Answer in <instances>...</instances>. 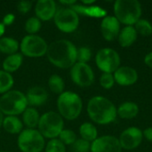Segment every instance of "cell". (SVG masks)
<instances>
[{
    "label": "cell",
    "instance_id": "cell-1",
    "mask_svg": "<svg viewBox=\"0 0 152 152\" xmlns=\"http://www.w3.org/2000/svg\"><path fill=\"white\" fill-rule=\"evenodd\" d=\"M77 47L66 39H60L51 43L46 52L50 62L61 69L72 68L77 62Z\"/></svg>",
    "mask_w": 152,
    "mask_h": 152
},
{
    "label": "cell",
    "instance_id": "cell-2",
    "mask_svg": "<svg viewBox=\"0 0 152 152\" xmlns=\"http://www.w3.org/2000/svg\"><path fill=\"white\" fill-rule=\"evenodd\" d=\"M89 118L99 125H107L113 122L118 116V110L114 103L103 96H94L87 104Z\"/></svg>",
    "mask_w": 152,
    "mask_h": 152
},
{
    "label": "cell",
    "instance_id": "cell-3",
    "mask_svg": "<svg viewBox=\"0 0 152 152\" xmlns=\"http://www.w3.org/2000/svg\"><path fill=\"white\" fill-rule=\"evenodd\" d=\"M114 13L120 23L133 26L141 18L142 4L137 0H117L114 4Z\"/></svg>",
    "mask_w": 152,
    "mask_h": 152
},
{
    "label": "cell",
    "instance_id": "cell-4",
    "mask_svg": "<svg viewBox=\"0 0 152 152\" xmlns=\"http://www.w3.org/2000/svg\"><path fill=\"white\" fill-rule=\"evenodd\" d=\"M57 107L59 114L62 118L68 120H74L81 114L83 102L78 94L67 91L59 95L57 100Z\"/></svg>",
    "mask_w": 152,
    "mask_h": 152
},
{
    "label": "cell",
    "instance_id": "cell-5",
    "mask_svg": "<svg viewBox=\"0 0 152 152\" xmlns=\"http://www.w3.org/2000/svg\"><path fill=\"white\" fill-rule=\"evenodd\" d=\"M28 108V102L23 93L18 90L8 91L0 98V110L6 116H17Z\"/></svg>",
    "mask_w": 152,
    "mask_h": 152
},
{
    "label": "cell",
    "instance_id": "cell-6",
    "mask_svg": "<svg viewBox=\"0 0 152 152\" xmlns=\"http://www.w3.org/2000/svg\"><path fill=\"white\" fill-rule=\"evenodd\" d=\"M37 126L39 133L44 138L56 139L63 130L64 122L60 114L54 111H48L40 117Z\"/></svg>",
    "mask_w": 152,
    "mask_h": 152
},
{
    "label": "cell",
    "instance_id": "cell-7",
    "mask_svg": "<svg viewBox=\"0 0 152 152\" xmlns=\"http://www.w3.org/2000/svg\"><path fill=\"white\" fill-rule=\"evenodd\" d=\"M18 147L22 152H41L45 148V138L36 129H24L19 134Z\"/></svg>",
    "mask_w": 152,
    "mask_h": 152
},
{
    "label": "cell",
    "instance_id": "cell-8",
    "mask_svg": "<svg viewBox=\"0 0 152 152\" xmlns=\"http://www.w3.org/2000/svg\"><path fill=\"white\" fill-rule=\"evenodd\" d=\"M20 48L23 55L30 58H37L46 53L48 45L45 40L39 36L28 35L21 40Z\"/></svg>",
    "mask_w": 152,
    "mask_h": 152
},
{
    "label": "cell",
    "instance_id": "cell-9",
    "mask_svg": "<svg viewBox=\"0 0 152 152\" xmlns=\"http://www.w3.org/2000/svg\"><path fill=\"white\" fill-rule=\"evenodd\" d=\"M95 62L103 73H114L120 66V57L117 51L105 47L99 50L95 56Z\"/></svg>",
    "mask_w": 152,
    "mask_h": 152
},
{
    "label": "cell",
    "instance_id": "cell-10",
    "mask_svg": "<svg viewBox=\"0 0 152 152\" xmlns=\"http://www.w3.org/2000/svg\"><path fill=\"white\" fill-rule=\"evenodd\" d=\"M53 20L56 27L64 33L74 32L79 25L78 14L71 8H61L58 10Z\"/></svg>",
    "mask_w": 152,
    "mask_h": 152
},
{
    "label": "cell",
    "instance_id": "cell-11",
    "mask_svg": "<svg viewBox=\"0 0 152 152\" xmlns=\"http://www.w3.org/2000/svg\"><path fill=\"white\" fill-rule=\"evenodd\" d=\"M72 81L81 87L90 86L94 80V74L87 63L76 62L70 70Z\"/></svg>",
    "mask_w": 152,
    "mask_h": 152
},
{
    "label": "cell",
    "instance_id": "cell-12",
    "mask_svg": "<svg viewBox=\"0 0 152 152\" xmlns=\"http://www.w3.org/2000/svg\"><path fill=\"white\" fill-rule=\"evenodd\" d=\"M142 138H143L142 132L139 128L135 126H132L124 130L120 134L118 140L122 149L132 151L136 149L142 143Z\"/></svg>",
    "mask_w": 152,
    "mask_h": 152
},
{
    "label": "cell",
    "instance_id": "cell-13",
    "mask_svg": "<svg viewBox=\"0 0 152 152\" xmlns=\"http://www.w3.org/2000/svg\"><path fill=\"white\" fill-rule=\"evenodd\" d=\"M91 152H121L119 140L112 135L98 137L91 143Z\"/></svg>",
    "mask_w": 152,
    "mask_h": 152
},
{
    "label": "cell",
    "instance_id": "cell-14",
    "mask_svg": "<svg viewBox=\"0 0 152 152\" xmlns=\"http://www.w3.org/2000/svg\"><path fill=\"white\" fill-rule=\"evenodd\" d=\"M102 35L107 41H113L118 37L120 32V22L115 16H106L101 23Z\"/></svg>",
    "mask_w": 152,
    "mask_h": 152
},
{
    "label": "cell",
    "instance_id": "cell-15",
    "mask_svg": "<svg viewBox=\"0 0 152 152\" xmlns=\"http://www.w3.org/2000/svg\"><path fill=\"white\" fill-rule=\"evenodd\" d=\"M115 82L122 86H129L138 80V73L132 67H119L113 74Z\"/></svg>",
    "mask_w": 152,
    "mask_h": 152
},
{
    "label": "cell",
    "instance_id": "cell-16",
    "mask_svg": "<svg viewBox=\"0 0 152 152\" xmlns=\"http://www.w3.org/2000/svg\"><path fill=\"white\" fill-rule=\"evenodd\" d=\"M57 12L56 3L53 0H39L36 4L35 12L40 20L47 21L53 19Z\"/></svg>",
    "mask_w": 152,
    "mask_h": 152
},
{
    "label": "cell",
    "instance_id": "cell-17",
    "mask_svg": "<svg viewBox=\"0 0 152 152\" xmlns=\"http://www.w3.org/2000/svg\"><path fill=\"white\" fill-rule=\"evenodd\" d=\"M25 96L28 105L41 106L47 101L48 94L46 90L41 86H33L27 91Z\"/></svg>",
    "mask_w": 152,
    "mask_h": 152
},
{
    "label": "cell",
    "instance_id": "cell-18",
    "mask_svg": "<svg viewBox=\"0 0 152 152\" xmlns=\"http://www.w3.org/2000/svg\"><path fill=\"white\" fill-rule=\"evenodd\" d=\"M69 8L75 11L77 14H82L88 17L104 18L107 16V11L98 5H84L82 4H75Z\"/></svg>",
    "mask_w": 152,
    "mask_h": 152
},
{
    "label": "cell",
    "instance_id": "cell-19",
    "mask_svg": "<svg viewBox=\"0 0 152 152\" xmlns=\"http://www.w3.org/2000/svg\"><path fill=\"white\" fill-rule=\"evenodd\" d=\"M137 32L133 26H126L122 28L118 35V43L122 47L131 46L137 39Z\"/></svg>",
    "mask_w": 152,
    "mask_h": 152
},
{
    "label": "cell",
    "instance_id": "cell-20",
    "mask_svg": "<svg viewBox=\"0 0 152 152\" xmlns=\"http://www.w3.org/2000/svg\"><path fill=\"white\" fill-rule=\"evenodd\" d=\"M139 113V107L133 102H126L118 109V115L123 119H132Z\"/></svg>",
    "mask_w": 152,
    "mask_h": 152
},
{
    "label": "cell",
    "instance_id": "cell-21",
    "mask_svg": "<svg viewBox=\"0 0 152 152\" xmlns=\"http://www.w3.org/2000/svg\"><path fill=\"white\" fill-rule=\"evenodd\" d=\"M2 126L7 133L12 134H20L23 130L22 122L15 116H7L4 118Z\"/></svg>",
    "mask_w": 152,
    "mask_h": 152
},
{
    "label": "cell",
    "instance_id": "cell-22",
    "mask_svg": "<svg viewBox=\"0 0 152 152\" xmlns=\"http://www.w3.org/2000/svg\"><path fill=\"white\" fill-rule=\"evenodd\" d=\"M22 54L20 53H13L11 55H8L4 61H3V69L7 73H12L15 72L20 69V67L22 64Z\"/></svg>",
    "mask_w": 152,
    "mask_h": 152
},
{
    "label": "cell",
    "instance_id": "cell-23",
    "mask_svg": "<svg viewBox=\"0 0 152 152\" xmlns=\"http://www.w3.org/2000/svg\"><path fill=\"white\" fill-rule=\"evenodd\" d=\"M40 116L38 111L33 107H28L22 113V121L29 129H34L38 126Z\"/></svg>",
    "mask_w": 152,
    "mask_h": 152
},
{
    "label": "cell",
    "instance_id": "cell-24",
    "mask_svg": "<svg viewBox=\"0 0 152 152\" xmlns=\"http://www.w3.org/2000/svg\"><path fill=\"white\" fill-rule=\"evenodd\" d=\"M79 134L81 135V139L89 142H93L98 138V131L96 127L88 122H86L80 126Z\"/></svg>",
    "mask_w": 152,
    "mask_h": 152
},
{
    "label": "cell",
    "instance_id": "cell-25",
    "mask_svg": "<svg viewBox=\"0 0 152 152\" xmlns=\"http://www.w3.org/2000/svg\"><path fill=\"white\" fill-rule=\"evenodd\" d=\"M20 47L19 42L12 37H1L0 38V52L5 54L16 53Z\"/></svg>",
    "mask_w": 152,
    "mask_h": 152
},
{
    "label": "cell",
    "instance_id": "cell-26",
    "mask_svg": "<svg viewBox=\"0 0 152 152\" xmlns=\"http://www.w3.org/2000/svg\"><path fill=\"white\" fill-rule=\"evenodd\" d=\"M48 86L50 90L56 94H61L64 92L65 83L59 75H53L48 80Z\"/></svg>",
    "mask_w": 152,
    "mask_h": 152
},
{
    "label": "cell",
    "instance_id": "cell-27",
    "mask_svg": "<svg viewBox=\"0 0 152 152\" xmlns=\"http://www.w3.org/2000/svg\"><path fill=\"white\" fill-rule=\"evenodd\" d=\"M12 85V76L4 70H0V94H5L10 91Z\"/></svg>",
    "mask_w": 152,
    "mask_h": 152
},
{
    "label": "cell",
    "instance_id": "cell-28",
    "mask_svg": "<svg viewBox=\"0 0 152 152\" xmlns=\"http://www.w3.org/2000/svg\"><path fill=\"white\" fill-rule=\"evenodd\" d=\"M134 28L137 34H140L142 37H149L152 34L151 23L145 19H140L134 24Z\"/></svg>",
    "mask_w": 152,
    "mask_h": 152
},
{
    "label": "cell",
    "instance_id": "cell-29",
    "mask_svg": "<svg viewBox=\"0 0 152 152\" xmlns=\"http://www.w3.org/2000/svg\"><path fill=\"white\" fill-rule=\"evenodd\" d=\"M42 23L41 20L37 17H30L27 20L25 23V30L29 35H35L37 32H38L41 28Z\"/></svg>",
    "mask_w": 152,
    "mask_h": 152
},
{
    "label": "cell",
    "instance_id": "cell-30",
    "mask_svg": "<svg viewBox=\"0 0 152 152\" xmlns=\"http://www.w3.org/2000/svg\"><path fill=\"white\" fill-rule=\"evenodd\" d=\"M59 140L64 145H72L77 141V135L72 130L63 129L59 135Z\"/></svg>",
    "mask_w": 152,
    "mask_h": 152
},
{
    "label": "cell",
    "instance_id": "cell-31",
    "mask_svg": "<svg viewBox=\"0 0 152 152\" xmlns=\"http://www.w3.org/2000/svg\"><path fill=\"white\" fill-rule=\"evenodd\" d=\"M45 152H66V148L59 139H52L45 146Z\"/></svg>",
    "mask_w": 152,
    "mask_h": 152
},
{
    "label": "cell",
    "instance_id": "cell-32",
    "mask_svg": "<svg viewBox=\"0 0 152 152\" xmlns=\"http://www.w3.org/2000/svg\"><path fill=\"white\" fill-rule=\"evenodd\" d=\"M92 57V52L91 49L86 46H82L77 49V62L81 63H87Z\"/></svg>",
    "mask_w": 152,
    "mask_h": 152
},
{
    "label": "cell",
    "instance_id": "cell-33",
    "mask_svg": "<svg viewBox=\"0 0 152 152\" xmlns=\"http://www.w3.org/2000/svg\"><path fill=\"white\" fill-rule=\"evenodd\" d=\"M91 150V143L83 139H77L72 144V151L74 152H89Z\"/></svg>",
    "mask_w": 152,
    "mask_h": 152
},
{
    "label": "cell",
    "instance_id": "cell-34",
    "mask_svg": "<svg viewBox=\"0 0 152 152\" xmlns=\"http://www.w3.org/2000/svg\"><path fill=\"white\" fill-rule=\"evenodd\" d=\"M100 84L105 89L112 88L114 84H115V79H114L113 74H111V73H103L101 76Z\"/></svg>",
    "mask_w": 152,
    "mask_h": 152
},
{
    "label": "cell",
    "instance_id": "cell-35",
    "mask_svg": "<svg viewBox=\"0 0 152 152\" xmlns=\"http://www.w3.org/2000/svg\"><path fill=\"white\" fill-rule=\"evenodd\" d=\"M32 6V3L29 1H20L17 4V10L19 11V12L22 13V14H26Z\"/></svg>",
    "mask_w": 152,
    "mask_h": 152
},
{
    "label": "cell",
    "instance_id": "cell-36",
    "mask_svg": "<svg viewBox=\"0 0 152 152\" xmlns=\"http://www.w3.org/2000/svg\"><path fill=\"white\" fill-rule=\"evenodd\" d=\"M14 20H15L14 14H12V13H8V14H6V15L4 17V19H3V25H4V26L11 25V24H12V22L14 21Z\"/></svg>",
    "mask_w": 152,
    "mask_h": 152
},
{
    "label": "cell",
    "instance_id": "cell-37",
    "mask_svg": "<svg viewBox=\"0 0 152 152\" xmlns=\"http://www.w3.org/2000/svg\"><path fill=\"white\" fill-rule=\"evenodd\" d=\"M143 136L150 142H152V127H149L143 131Z\"/></svg>",
    "mask_w": 152,
    "mask_h": 152
},
{
    "label": "cell",
    "instance_id": "cell-38",
    "mask_svg": "<svg viewBox=\"0 0 152 152\" xmlns=\"http://www.w3.org/2000/svg\"><path fill=\"white\" fill-rule=\"evenodd\" d=\"M144 62H145V64H146L148 67L152 68V52L151 53H148V54L145 56V58H144Z\"/></svg>",
    "mask_w": 152,
    "mask_h": 152
},
{
    "label": "cell",
    "instance_id": "cell-39",
    "mask_svg": "<svg viewBox=\"0 0 152 152\" xmlns=\"http://www.w3.org/2000/svg\"><path fill=\"white\" fill-rule=\"evenodd\" d=\"M61 2V4H64V5H69V7L70 6H72L73 4H77V1H75V0H69V1H63V0H61L60 1Z\"/></svg>",
    "mask_w": 152,
    "mask_h": 152
},
{
    "label": "cell",
    "instance_id": "cell-40",
    "mask_svg": "<svg viewBox=\"0 0 152 152\" xmlns=\"http://www.w3.org/2000/svg\"><path fill=\"white\" fill-rule=\"evenodd\" d=\"M95 3V0H83L82 4L84 5H93V4Z\"/></svg>",
    "mask_w": 152,
    "mask_h": 152
},
{
    "label": "cell",
    "instance_id": "cell-41",
    "mask_svg": "<svg viewBox=\"0 0 152 152\" xmlns=\"http://www.w3.org/2000/svg\"><path fill=\"white\" fill-rule=\"evenodd\" d=\"M4 33V26L3 25V23H0V37L3 36Z\"/></svg>",
    "mask_w": 152,
    "mask_h": 152
},
{
    "label": "cell",
    "instance_id": "cell-42",
    "mask_svg": "<svg viewBox=\"0 0 152 152\" xmlns=\"http://www.w3.org/2000/svg\"><path fill=\"white\" fill-rule=\"evenodd\" d=\"M3 113L1 112V110H0V127L2 126V125H3V120H4V118H3Z\"/></svg>",
    "mask_w": 152,
    "mask_h": 152
},
{
    "label": "cell",
    "instance_id": "cell-43",
    "mask_svg": "<svg viewBox=\"0 0 152 152\" xmlns=\"http://www.w3.org/2000/svg\"><path fill=\"white\" fill-rule=\"evenodd\" d=\"M0 152H8V151H0Z\"/></svg>",
    "mask_w": 152,
    "mask_h": 152
}]
</instances>
